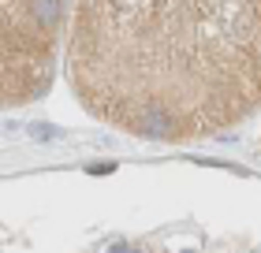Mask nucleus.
Instances as JSON below:
<instances>
[{
    "label": "nucleus",
    "mask_w": 261,
    "mask_h": 253,
    "mask_svg": "<svg viewBox=\"0 0 261 253\" xmlns=\"http://www.w3.org/2000/svg\"><path fill=\"white\" fill-rule=\"evenodd\" d=\"M67 82L123 134H220L261 104V0H75Z\"/></svg>",
    "instance_id": "1"
},
{
    "label": "nucleus",
    "mask_w": 261,
    "mask_h": 253,
    "mask_svg": "<svg viewBox=\"0 0 261 253\" xmlns=\"http://www.w3.org/2000/svg\"><path fill=\"white\" fill-rule=\"evenodd\" d=\"M67 0H0V108L49 93Z\"/></svg>",
    "instance_id": "2"
}]
</instances>
